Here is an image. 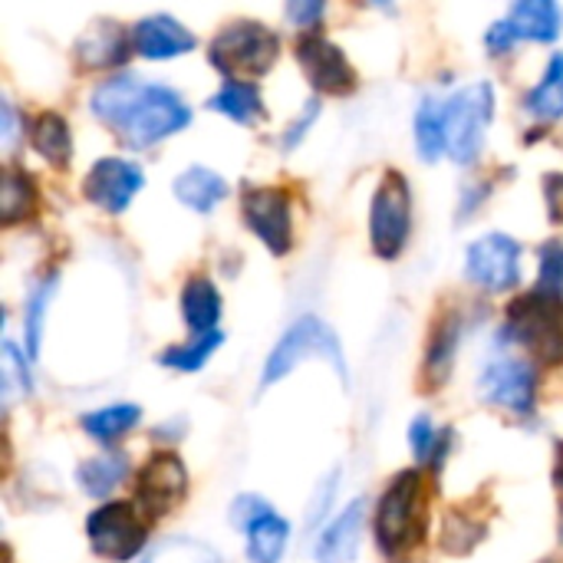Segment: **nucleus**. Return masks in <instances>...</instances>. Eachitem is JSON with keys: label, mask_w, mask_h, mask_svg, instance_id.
Wrapping results in <instances>:
<instances>
[{"label": "nucleus", "mask_w": 563, "mask_h": 563, "mask_svg": "<svg viewBox=\"0 0 563 563\" xmlns=\"http://www.w3.org/2000/svg\"><path fill=\"white\" fill-rule=\"evenodd\" d=\"M36 201V188H33V175H26L16 165H7L0 175V218L3 224H16L33 211Z\"/></svg>", "instance_id": "nucleus-26"}, {"label": "nucleus", "mask_w": 563, "mask_h": 563, "mask_svg": "<svg viewBox=\"0 0 563 563\" xmlns=\"http://www.w3.org/2000/svg\"><path fill=\"white\" fill-rule=\"evenodd\" d=\"M478 389H482L485 402L508 409L515 416H531L534 399H538V369L525 360L498 356L485 366Z\"/></svg>", "instance_id": "nucleus-9"}, {"label": "nucleus", "mask_w": 563, "mask_h": 563, "mask_svg": "<svg viewBox=\"0 0 563 563\" xmlns=\"http://www.w3.org/2000/svg\"><path fill=\"white\" fill-rule=\"evenodd\" d=\"M53 294H56V274H46V277L33 287V294H30V300H26L23 333H26V350H30V356H36V353H40V343H43V323H46V310H49Z\"/></svg>", "instance_id": "nucleus-28"}, {"label": "nucleus", "mask_w": 563, "mask_h": 563, "mask_svg": "<svg viewBox=\"0 0 563 563\" xmlns=\"http://www.w3.org/2000/svg\"><path fill=\"white\" fill-rule=\"evenodd\" d=\"M323 16V3L310 0V3H287V20H294L297 26H313Z\"/></svg>", "instance_id": "nucleus-37"}, {"label": "nucleus", "mask_w": 563, "mask_h": 563, "mask_svg": "<svg viewBox=\"0 0 563 563\" xmlns=\"http://www.w3.org/2000/svg\"><path fill=\"white\" fill-rule=\"evenodd\" d=\"M310 356H320L333 366V373L350 386V369H346V356H343V346L336 340V333L320 320V317H300L284 336L280 343L271 350L267 363H264V373H261V386H274L280 383L287 373H294L303 360Z\"/></svg>", "instance_id": "nucleus-4"}, {"label": "nucleus", "mask_w": 563, "mask_h": 563, "mask_svg": "<svg viewBox=\"0 0 563 563\" xmlns=\"http://www.w3.org/2000/svg\"><path fill=\"white\" fill-rule=\"evenodd\" d=\"M297 63L317 92L346 96L356 89V73H353L346 53L320 33H303L297 40Z\"/></svg>", "instance_id": "nucleus-11"}, {"label": "nucleus", "mask_w": 563, "mask_h": 563, "mask_svg": "<svg viewBox=\"0 0 563 563\" xmlns=\"http://www.w3.org/2000/svg\"><path fill=\"white\" fill-rule=\"evenodd\" d=\"M241 211L247 228L267 244L271 254H287L294 244V221H290V198L280 188H247L241 198Z\"/></svg>", "instance_id": "nucleus-12"}, {"label": "nucleus", "mask_w": 563, "mask_h": 563, "mask_svg": "<svg viewBox=\"0 0 563 563\" xmlns=\"http://www.w3.org/2000/svg\"><path fill=\"white\" fill-rule=\"evenodd\" d=\"M495 115L492 82H475L449 96L445 102V152L459 165H472L482 155L488 125Z\"/></svg>", "instance_id": "nucleus-5"}, {"label": "nucleus", "mask_w": 563, "mask_h": 563, "mask_svg": "<svg viewBox=\"0 0 563 563\" xmlns=\"http://www.w3.org/2000/svg\"><path fill=\"white\" fill-rule=\"evenodd\" d=\"M125 475H129V459H125L122 452H115V449H106L102 455L86 459V462L76 468V485H79L89 498L102 501V498H109V495L125 482Z\"/></svg>", "instance_id": "nucleus-21"}, {"label": "nucleus", "mask_w": 563, "mask_h": 563, "mask_svg": "<svg viewBox=\"0 0 563 563\" xmlns=\"http://www.w3.org/2000/svg\"><path fill=\"white\" fill-rule=\"evenodd\" d=\"M142 419V409L132 406V402H119V406H106V409H96L89 416H82V432L92 435L96 442L102 445H112L115 439L129 435Z\"/></svg>", "instance_id": "nucleus-25"}, {"label": "nucleus", "mask_w": 563, "mask_h": 563, "mask_svg": "<svg viewBox=\"0 0 563 563\" xmlns=\"http://www.w3.org/2000/svg\"><path fill=\"white\" fill-rule=\"evenodd\" d=\"M554 482H558V488H563V445L558 449V462H554Z\"/></svg>", "instance_id": "nucleus-40"}, {"label": "nucleus", "mask_w": 563, "mask_h": 563, "mask_svg": "<svg viewBox=\"0 0 563 563\" xmlns=\"http://www.w3.org/2000/svg\"><path fill=\"white\" fill-rule=\"evenodd\" d=\"M132 43H135V53L145 59H175L195 49V33L168 13H152L135 23Z\"/></svg>", "instance_id": "nucleus-14"}, {"label": "nucleus", "mask_w": 563, "mask_h": 563, "mask_svg": "<svg viewBox=\"0 0 563 563\" xmlns=\"http://www.w3.org/2000/svg\"><path fill=\"white\" fill-rule=\"evenodd\" d=\"M548 198H551V218L563 221V175H548Z\"/></svg>", "instance_id": "nucleus-38"}, {"label": "nucleus", "mask_w": 563, "mask_h": 563, "mask_svg": "<svg viewBox=\"0 0 563 563\" xmlns=\"http://www.w3.org/2000/svg\"><path fill=\"white\" fill-rule=\"evenodd\" d=\"M30 142L49 165L63 168L73 158V135L59 112H40L30 125Z\"/></svg>", "instance_id": "nucleus-23"}, {"label": "nucleus", "mask_w": 563, "mask_h": 563, "mask_svg": "<svg viewBox=\"0 0 563 563\" xmlns=\"http://www.w3.org/2000/svg\"><path fill=\"white\" fill-rule=\"evenodd\" d=\"M416 148L426 162L445 155V102H435L432 96H426L416 112Z\"/></svg>", "instance_id": "nucleus-27"}, {"label": "nucleus", "mask_w": 563, "mask_h": 563, "mask_svg": "<svg viewBox=\"0 0 563 563\" xmlns=\"http://www.w3.org/2000/svg\"><path fill=\"white\" fill-rule=\"evenodd\" d=\"M422 498H426V488H422L419 472H399L389 482L386 495L379 498L376 521H373V538L383 554L396 558L422 541V534H426Z\"/></svg>", "instance_id": "nucleus-3"}, {"label": "nucleus", "mask_w": 563, "mask_h": 563, "mask_svg": "<svg viewBox=\"0 0 563 563\" xmlns=\"http://www.w3.org/2000/svg\"><path fill=\"white\" fill-rule=\"evenodd\" d=\"M449 439H452V432H442V435H439L429 416H419V419L412 422V429H409L412 455H416L419 462H429L432 468H442V459H445V452H449Z\"/></svg>", "instance_id": "nucleus-32"}, {"label": "nucleus", "mask_w": 563, "mask_h": 563, "mask_svg": "<svg viewBox=\"0 0 563 563\" xmlns=\"http://www.w3.org/2000/svg\"><path fill=\"white\" fill-rule=\"evenodd\" d=\"M333 498H336V472L327 475V482L317 488V495H313V501H310V508H307V525H310V528L323 525V518H327Z\"/></svg>", "instance_id": "nucleus-35"}, {"label": "nucleus", "mask_w": 563, "mask_h": 563, "mask_svg": "<svg viewBox=\"0 0 563 563\" xmlns=\"http://www.w3.org/2000/svg\"><path fill=\"white\" fill-rule=\"evenodd\" d=\"M221 343H224L221 333H208V336H198V340H191V343H181V346L165 350V353L158 356V363L168 366V369H175V373H198V369L211 360V353H214Z\"/></svg>", "instance_id": "nucleus-30"}, {"label": "nucleus", "mask_w": 563, "mask_h": 563, "mask_svg": "<svg viewBox=\"0 0 563 563\" xmlns=\"http://www.w3.org/2000/svg\"><path fill=\"white\" fill-rule=\"evenodd\" d=\"M541 300H551L558 303V297L563 294V244L561 241H548L541 247V274H538V284L534 290Z\"/></svg>", "instance_id": "nucleus-33"}, {"label": "nucleus", "mask_w": 563, "mask_h": 563, "mask_svg": "<svg viewBox=\"0 0 563 563\" xmlns=\"http://www.w3.org/2000/svg\"><path fill=\"white\" fill-rule=\"evenodd\" d=\"M132 33H125L122 23L115 20H99L92 23L79 40H76V59L89 69H109L129 59L132 53Z\"/></svg>", "instance_id": "nucleus-16"}, {"label": "nucleus", "mask_w": 563, "mask_h": 563, "mask_svg": "<svg viewBox=\"0 0 563 563\" xmlns=\"http://www.w3.org/2000/svg\"><path fill=\"white\" fill-rule=\"evenodd\" d=\"M208 109L228 115L231 122H241V125H251L264 115V99H261V89L254 82H238V79H228L211 99H208Z\"/></svg>", "instance_id": "nucleus-22"}, {"label": "nucleus", "mask_w": 563, "mask_h": 563, "mask_svg": "<svg viewBox=\"0 0 563 563\" xmlns=\"http://www.w3.org/2000/svg\"><path fill=\"white\" fill-rule=\"evenodd\" d=\"M185 492H188V468L175 452L152 455L135 478V505L148 518H158L178 508Z\"/></svg>", "instance_id": "nucleus-10"}, {"label": "nucleus", "mask_w": 563, "mask_h": 563, "mask_svg": "<svg viewBox=\"0 0 563 563\" xmlns=\"http://www.w3.org/2000/svg\"><path fill=\"white\" fill-rule=\"evenodd\" d=\"M317 115H320V99H310V102L303 106V112L297 115V122H290V125H287V132H284L280 145H284V148L300 145V139H303V135H307V129L317 122Z\"/></svg>", "instance_id": "nucleus-36"}, {"label": "nucleus", "mask_w": 563, "mask_h": 563, "mask_svg": "<svg viewBox=\"0 0 563 563\" xmlns=\"http://www.w3.org/2000/svg\"><path fill=\"white\" fill-rule=\"evenodd\" d=\"M465 277L488 294H505L521 284V244L511 234H485L465 254Z\"/></svg>", "instance_id": "nucleus-8"}, {"label": "nucleus", "mask_w": 563, "mask_h": 563, "mask_svg": "<svg viewBox=\"0 0 563 563\" xmlns=\"http://www.w3.org/2000/svg\"><path fill=\"white\" fill-rule=\"evenodd\" d=\"M247 561L251 563H280L287 544H290V525L274 511H261L247 528Z\"/></svg>", "instance_id": "nucleus-19"}, {"label": "nucleus", "mask_w": 563, "mask_h": 563, "mask_svg": "<svg viewBox=\"0 0 563 563\" xmlns=\"http://www.w3.org/2000/svg\"><path fill=\"white\" fill-rule=\"evenodd\" d=\"M142 563H221L218 551L195 538H168Z\"/></svg>", "instance_id": "nucleus-31"}, {"label": "nucleus", "mask_w": 563, "mask_h": 563, "mask_svg": "<svg viewBox=\"0 0 563 563\" xmlns=\"http://www.w3.org/2000/svg\"><path fill=\"white\" fill-rule=\"evenodd\" d=\"M280 56V40L274 30H267L257 20H238L228 23L208 49V63L238 82H251L257 76H264Z\"/></svg>", "instance_id": "nucleus-2"}, {"label": "nucleus", "mask_w": 563, "mask_h": 563, "mask_svg": "<svg viewBox=\"0 0 563 563\" xmlns=\"http://www.w3.org/2000/svg\"><path fill=\"white\" fill-rule=\"evenodd\" d=\"M0 122H3V145L10 148L13 139H16V115H13V106L7 99L0 102Z\"/></svg>", "instance_id": "nucleus-39"}, {"label": "nucleus", "mask_w": 563, "mask_h": 563, "mask_svg": "<svg viewBox=\"0 0 563 563\" xmlns=\"http://www.w3.org/2000/svg\"><path fill=\"white\" fill-rule=\"evenodd\" d=\"M89 109L132 148H148L191 122L181 92L162 82H145L135 73L102 79L89 96Z\"/></svg>", "instance_id": "nucleus-1"}, {"label": "nucleus", "mask_w": 563, "mask_h": 563, "mask_svg": "<svg viewBox=\"0 0 563 563\" xmlns=\"http://www.w3.org/2000/svg\"><path fill=\"white\" fill-rule=\"evenodd\" d=\"M145 178H142V168L129 158H99L89 172H86V181H82V191L86 198L109 211V214H122L129 208V201L142 191Z\"/></svg>", "instance_id": "nucleus-13"}, {"label": "nucleus", "mask_w": 563, "mask_h": 563, "mask_svg": "<svg viewBox=\"0 0 563 563\" xmlns=\"http://www.w3.org/2000/svg\"><path fill=\"white\" fill-rule=\"evenodd\" d=\"M525 106L541 122L563 119V53H554L548 59V69H544L541 82L525 96Z\"/></svg>", "instance_id": "nucleus-24"}, {"label": "nucleus", "mask_w": 563, "mask_h": 563, "mask_svg": "<svg viewBox=\"0 0 563 563\" xmlns=\"http://www.w3.org/2000/svg\"><path fill=\"white\" fill-rule=\"evenodd\" d=\"M86 538L96 558L112 563L132 561L148 538V528L132 501H106L86 518Z\"/></svg>", "instance_id": "nucleus-7"}, {"label": "nucleus", "mask_w": 563, "mask_h": 563, "mask_svg": "<svg viewBox=\"0 0 563 563\" xmlns=\"http://www.w3.org/2000/svg\"><path fill=\"white\" fill-rule=\"evenodd\" d=\"M366 528V498L350 501L330 528H323L320 541L313 544V561L317 563H350L360 551Z\"/></svg>", "instance_id": "nucleus-15"}, {"label": "nucleus", "mask_w": 563, "mask_h": 563, "mask_svg": "<svg viewBox=\"0 0 563 563\" xmlns=\"http://www.w3.org/2000/svg\"><path fill=\"white\" fill-rule=\"evenodd\" d=\"M3 363H7V369H3V386L10 389V383L16 379L20 383V389L23 393H30L33 389V379H30V373H26V356L16 350V343H3Z\"/></svg>", "instance_id": "nucleus-34"}, {"label": "nucleus", "mask_w": 563, "mask_h": 563, "mask_svg": "<svg viewBox=\"0 0 563 563\" xmlns=\"http://www.w3.org/2000/svg\"><path fill=\"white\" fill-rule=\"evenodd\" d=\"M175 198L185 208H191L198 214H208L228 198V181L218 172H211L205 165H195V168H188V172H181L175 178Z\"/></svg>", "instance_id": "nucleus-20"}, {"label": "nucleus", "mask_w": 563, "mask_h": 563, "mask_svg": "<svg viewBox=\"0 0 563 563\" xmlns=\"http://www.w3.org/2000/svg\"><path fill=\"white\" fill-rule=\"evenodd\" d=\"M508 33L518 40H534V43H554L561 36L563 10L554 0H521L508 10L505 16Z\"/></svg>", "instance_id": "nucleus-17"}, {"label": "nucleus", "mask_w": 563, "mask_h": 563, "mask_svg": "<svg viewBox=\"0 0 563 563\" xmlns=\"http://www.w3.org/2000/svg\"><path fill=\"white\" fill-rule=\"evenodd\" d=\"M181 317L195 336L218 333L221 320V294L211 284V277H191L181 287Z\"/></svg>", "instance_id": "nucleus-18"}, {"label": "nucleus", "mask_w": 563, "mask_h": 563, "mask_svg": "<svg viewBox=\"0 0 563 563\" xmlns=\"http://www.w3.org/2000/svg\"><path fill=\"white\" fill-rule=\"evenodd\" d=\"M412 231V191L402 172H386L369 205V241L383 261H396Z\"/></svg>", "instance_id": "nucleus-6"}, {"label": "nucleus", "mask_w": 563, "mask_h": 563, "mask_svg": "<svg viewBox=\"0 0 563 563\" xmlns=\"http://www.w3.org/2000/svg\"><path fill=\"white\" fill-rule=\"evenodd\" d=\"M455 346H459V320L455 317H445L429 343V353H426V373L432 383H442L449 373H452V360H455Z\"/></svg>", "instance_id": "nucleus-29"}]
</instances>
